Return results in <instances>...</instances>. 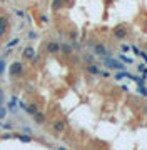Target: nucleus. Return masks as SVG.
<instances>
[{
    "mask_svg": "<svg viewBox=\"0 0 147 150\" xmlns=\"http://www.w3.org/2000/svg\"><path fill=\"white\" fill-rule=\"evenodd\" d=\"M7 29H8V20H7V17H0V37H3V35H5Z\"/></svg>",
    "mask_w": 147,
    "mask_h": 150,
    "instance_id": "obj_6",
    "label": "nucleus"
},
{
    "mask_svg": "<svg viewBox=\"0 0 147 150\" xmlns=\"http://www.w3.org/2000/svg\"><path fill=\"white\" fill-rule=\"evenodd\" d=\"M34 119H35V122H39V124H44V122H45V117H44L42 112H37L34 115Z\"/></svg>",
    "mask_w": 147,
    "mask_h": 150,
    "instance_id": "obj_13",
    "label": "nucleus"
},
{
    "mask_svg": "<svg viewBox=\"0 0 147 150\" xmlns=\"http://www.w3.org/2000/svg\"><path fill=\"white\" fill-rule=\"evenodd\" d=\"M47 50H49L50 53L60 52V43H57V42H49V43H47Z\"/></svg>",
    "mask_w": 147,
    "mask_h": 150,
    "instance_id": "obj_7",
    "label": "nucleus"
},
{
    "mask_svg": "<svg viewBox=\"0 0 147 150\" xmlns=\"http://www.w3.org/2000/svg\"><path fill=\"white\" fill-rule=\"evenodd\" d=\"M114 37H116V38H125L127 37V32H125V29H117L116 32H114Z\"/></svg>",
    "mask_w": 147,
    "mask_h": 150,
    "instance_id": "obj_9",
    "label": "nucleus"
},
{
    "mask_svg": "<svg viewBox=\"0 0 147 150\" xmlns=\"http://www.w3.org/2000/svg\"><path fill=\"white\" fill-rule=\"evenodd\" d=\"M18 138H20L22 142H30V140H32V138L29 137V135H20V137H18Z\"/></svg>",
    "mask_w": 147,
    "mask_h": 150,
    "instance_id": "obj_20",
    "label": "nucleus"
},
{
    "mask_svg": "<svg viewBox=\"0 0 147 150\" xmlns=\"http://www.w3.org/2000/svg\"><path fill=\"white\" fill-rule=\"evenodd\" d=\"M5 67H7V63H5V60L3 58H0V75L5 72Z\"/></svg>",
    "mask_w": 147,
    "mask_h": 150,
    "instance_id": "obj_17",
    "label": "nucleus"
},
{
    "mask_svg": "<svg viewBox=\"0 0 147 150\" xmlns=\"http://www.w3.org/2000/svg\"><path fill=\"white\" fill-rule=\"evenodd\" d=\"M84 58H85V60L89 62V63H92V62H94V55H85Z\"/></svg>",
    "mask_w": 147,
    "mask_h": 150,
    "instance_id": "obj_22",
    "label": "nucleus"
},
{
    "mask_svg": "<svg viewBox=\"0 0 147 150\" xmlns=\"http://www.w3.org/2000/svg\"><path fill=\"white\" fill-rule=\"evenodd\" d=\"M94 53H95V55H100V57H107L109 55V50L105 48L102 43H95L94 45Z\"/></svg>",
    "mask_w": 147,
    "mask_h": 150,
    "instance_id": "obj_3",
    "label": "nucleus"
},
{
    "mask_svg": "<svg viewBox=\"0 0 147 150\" xmlns=\"http://www.w3.org/2000/svg\"><path fill=\"white\" fill-rule=\"evenodd\" d=\"M67 0H52V8L54 10H59V8L64 7V3H65Z\"/></svg>",
    "mask_w": 147,
    "mask_h": 150,
    "instance_id": "obj_12",
    "label": "nucleus"
},
{
    "mask_svg": "<svg viewBox=\"0 0 147 150\" xmlns=\"http://www.w3.org/2000/svg\"><path fill=\"white\" fill-rule=\"evenodd\" d=\"M140 58H144V62L147 63V52H142V50H140V55H139Z\"/></svg>",
    "mask_w": 147,
    "mask_h": 150,
    "instance_id": "obj_21",
    "label": "nucleus"
},
{
    "mask_svg": "<svg viewBox=\"0 0 147 150\" xmlns=\"http://www.w3.org/2000/svg\"><path fill=\"white\" fill-rule=\"evenodd\" d=\"M52 129H54V132L60 134V132L65 130V122H64V120H55L54 124H52Z\"/></svg>",
    "mask_w": 147,
    "mask_h": 150,
    "instance_id": "obj_5",
    "label": "nucleus"
},
{
    "mask_svg": "<svg viewBox=\"0 0 147 150\" xmlns=\"http://www.w3.org/2000/svg\"><path fill=\"white\" fill-rule=\"evenodd\" d=\"M117 58H119V60H120L122 63H127V65H132V63H134V60H132L130 57H127L125 53H120V55H119Z\"/></svg>",
    "mask_w": 147,
    "mask_h": 150,
    "instance_id": "obj_10",
    "label": "nucleus"
},
{
    "mask_svg": "<svg viewBox=\"0 0 147 150\" xmlns=\"http://www.w3.org/2000/svg\"><path fill=\"white\" fill-rule=\"evenodd\" d=\"M104 65L107 67V69H114V70H122L125 72V67H124V63L120 60H117V58H110L109 55L104 58Z\"/></svg>",
    "mask_w": 147,
    "mask_h": 150,
    "instance_id": "obj_1",
    "label": "nucleus"
},
{
    "mask_svg": "<svg viewBox=\"0 0 147 150\" xmlns=\"http://www.w3.org/2000/svg\"><path fill=\"white\" fill-rule=\"evenodd\" d=\"M22 57H24V58H30V60H34V58L37 57V55H35L34 47H30V45H29V47H25V48H24V52H22Z\"/></svg>",
    "mask_w": 147,
    "mask_h": 150,
    "instance_id": "obj_4",
    "label": "nucleus"
},
{
    "mask_svg": "<svg viewBox=\"0 0 147 150\" xmlns=\"http://www.w3.org/2000/svg\"><path fill=\"white\" fill-rule=\"evenodd\" d=\"M3 129H5V130H12L13 125H12V124H3Z\"/></svg>",
    "mask_w": 147,
    "mask_h": 150,
    "instance_id": "obj_24",
    "label": "nucleus"
},
{
    "mask_svg": "<svg viewBox=\"0 0 147 150\" xmlns=\"http://www.w3.org/2000/svg\"><path fill=\"white\" fill-rule=\"evenodd\" d=\"M87 72H89L90 75H99V74H100L99 67H97V65H94V63H90V65H87Z\"/></svg>",
    "mask_w": 147,
    "mask_h": 150,
    "instance_id": "obj_8",
    "label": "nucleus"
},
{
    "mask_svg": "<svg viewBox=\"0 0 147 150\" xmlns=\"http://www.w3.org/2000/svg\"><path fill=\"white\" fill-rule=\"evenodd\" d=\"M130 50L135 53V55H140V48H139V47H135V45H132V47H130Z\"/></svg>",
    "mask_w": 147,
    "mask_h": 150,
    "instance_id": "obj_19",
    "label": "nucleus"
},
{
    "mask_svg": "<svg viewBox=\"0 0 147 150\" xmlns=\"http://www.w3.org/2000/svg\"><path fill=\"white\" fill-rule=\"evenodd\" d=\"M100 75H102L104 79H109V75H110V74H109V72H105V70H100Z\"/></svg>",
    "mask_w": 147,
    "mask_h": 150,
    "instance_id": "obj_23",
    "label": "nucleus"
},
{
    "mask_svg": "<svg viewBox=\"0 0 147 150\" xmlns=\"http://www.w3.org/2000/svg\"><path fill=\"white\" fill-rule=\"evenodd\" d=\"M24 74V63L22 62H13L10 65V75L12 77H20Z\"/></svg>",
    "mask_w": 147,
    "mask_h": 150,
    "instance_id": "obj_2",
    "label": "nucleus"
},
{
    "mask_svg": "<svg viewBox=\"0 0 147 150\" xmlns=\"http://www.w3.org/2000/svg\"><path fill=\"white\" fill-rule=\"evenodd\" d=\"M137 92L142 93L144 97H147V88H145V85H139V87H137Z\"/></svg>",
    "mask_w": 147,
    "mask_h": 150,
    "instance_id": "obj_16",
    "label": "nucleus"
},
{
    "mask_svg": "<svg viewBox=\"0 0 147 150\" xmlns=\"http://www.w3.org/2000/svg\"><path fill=\"white\" fill-rule=\"evenodd\" d=\"M3 117H5V110H3V108H0V119H3Z\"/></svg>",
    "mask_w": 147,
    "mask_h": 150,
    "instance_id": "obj_26",
    "label": "nucleus"
},
{
    "mask_svg": "<svg viewBox=\"0 0 147 150\" xmlns=\"http://www.w3.org/2000/svg\"><path fill=\"white\" fill-rule=\"evenodd\" d=\"M59 150H65V148H64V147H60V148H59Z\"/></svg>",
    "mask_w": 147,
    "mask_h": 150,
    "instance_id": "obj_27",
    "label": "nucleus"
},
{
    "mask_svg": "<svg viewBox=\"0 0 147 150\" xmlns=\"http://www.w3.org/2000/svg\"><path fill=\"white\" fill-rule=\"evenodd\" d=\"M60 50L64 53H70L72 52V45H69V43H62L60 45Z\"/></svg>",
    "mask_w": 147,
    "mask_h": 150,
    "instance_id": "obj_14",
    "label": "nucleus"
},
{
    "mask_svg": "<svg viewBox=\"0 0 147 150\" xmlns=\"http://www.w3.org/2000/svg\"><path fill=\"white\" fill-rule=\"evenodd\" d=\"M137 69H139V72L142 74V79H145L147 77V67L145 65H137Z\"/></svg>",
    "mask_w": 147,
    "mask_h": 150,
    "instance_id": "obj_15",
    "label": "nucleus"
},
{
    "mask_svg": "<svg viewBox=\"0 0 147 150\" xmlns=\"http://www.w3.org/2000/svg\"><path fill=\"white\" fill-rule=\"evenodd\" d=\"M18 42H20V38H18V37H15V38L12 40V42H8V47H15V45H17Z\"/></svg>",
    "mask_w": 147,
    "mask_h": 150,
    "instance_id": "obj_18",
    "label": "nucleus"
},
{
    "mask_svg": "<svg viewBox=\"0 0 147 150\" xmlns=\"http://www.w3.org/2000/svg\"><path fill=\"white\" fill-rule=\"evenodd\" d=\"M120 48H122V52H129V50H130L129 45H120Z\"/></svg>",
    "mask_w": 147,
    "mask_h": 150,
    "instance_id": "obj_25",
    "label": "nucleus"
},
{
    "mask_svg": "<svg viewBox=\"0 0 147 150\" xmlns=\"http://www.w3.org/2000/svg\"><path fill=\"white\" fill-rule=\"evenodd\" d=\"M25 110H27V113H30V115H35V113L39 112V107H37L35 103H30L29 107L25 105Z\"/></svg>",
    "mask_w": 147,
    "mask_h": 150,
    "instance_id": "obj_11",
    "label": "nucleus"
}]
</instances>
